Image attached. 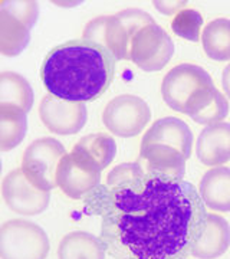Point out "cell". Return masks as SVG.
Masks as SVG:
<instances>
[{"mask_svg": "<svg viewBox=\"0 0 230 259\" xmlns=\"http://www.w3.org/2000/svg\"><path fill=\"white\" fill-rule=\"evenodd\" d=\"M108 19H110V16H98V18L89 20L86 23L85 29H83V40H88V42H92V44H97V45H101V47L105 48Z\"/></svg>", "mask_w": 230, "mask_h": 259, "instance_id": "d4e9b609", "label": "cell"}, {"mask_svg": "<svg viewBox=\"0 0 230 259\" xmlns=\"http://www.w3.org/2000/svg\"><path fill=\"white\" fill-rule=\"evenodd\" d=\"M151 118L147 102L137 95L122 94L112 98L102 112L104 125L112 134L128 139L146 128Z\"/></svg>", "mask_w": 230, "mask_h": 259, "instance_id": "52a82bcc", "label": "cell"}, {"mask_svg": "<svg viewBox=\"0 0 230 259\" xmlns=\"http://www.w3.org/2000/svg\"><path fill=\"white\" fill-rule=\"evenodd\" d=\"M197 158L204 166H221L230 161V122L204 127L196 144Z\"/></svg>", "mask_w": 230, "mask_h": 259, "instance_id": "4fadbf2b", "label": "cell"}, {"mask_svg": "<svg viewBox=\"0 0 230 259\" xmlns=\"http://www.w3.org/2000/svg\"><path fill=\"white\" fill-rule=\"evenodd\" d=\"M85 210L101 218L100 238L115 259H189L209 214L192 183L147 171L100 185Z\"/></svg>", "mask_w": 230, "mask_h": 259, "instance_id": "6da1fadb", "label": "cell"}, {"mask_svg": "<svg viewBox=\"0 0 230 259\" xmlns=\"http://www.w3.org/2000/svg\"><path fill=\"white\" fill-rule=\"evenodd\" d=\"M105 253L101 238L81 231L65 235L58 248L59 259H105Z\"/></svg>", "mask_w": 230, "mask_h": 259, "instance_id": "2e32d148", "label": "cell"}, {"mask_svg": "<svg viewBox=\"0 0 230 259\" xmlns=\"http://www.w3.org/2000/svg\"><path fill=\"white\" fill-rule=\"evenodd\" d=\"M138 163L151 175L173 179H184L186 175V157L178 150L163 144L141 146Z\"/></svg>", "mask_w": 230, "mask_h": 259, "instance_id": "7c38bea8", "label": "cell"}, {"mask_svg": "<svg viewBox=\"0 0 230 259\" xmlns=\"http://www.w3.org/2000/svg\"><path fill=\"white\" fill-rule=\"evenodd\" d=\"M204 204L216 212H230V167H213L199 185Z\"/></svg>", "mask_w": 230, "mask_h": 259, "instance_id": "9a60e30c", "label": "cell"}, {"mask_svg": "<svg viewBox=\"0 0 230 259\" xmlns=\"http://www.w3.org/2000/svg\"><path fill=\"white\" fill-rule=\"evenodd\" d=\"M39 117L49 131L59 136H69L85 127L88 111L85 102L65 101L54 95H45L39 104Z\"/></svg>", "mask_w": 230, "mask_h": 259, "instance_id": "30bf717a", "label": "cell"}, {"mask_svg": "<svg viewBox=\"0 0 230 259\" xmlns=\"http://www.w3.org/2000/svg\"><path fill=\"white\" fill-rule=\"evenodd\" d=\"M203 26V16L196 9H183L171 20V29L177 36L197 42Z\"/></svg>", "mask_w": 230, "mask_h": 259, "instance_id": "7402d4cb", "label": "cell"}, {"mask_svg": "<svg viewBox=\"0 0 230 259\" xmlns=\"http://www.w3.org/2000/svg\"><path fill=\"white\" fill-rule=\"evenodd\" d=\"M151 144H163L175 148L187 160L192 156L193 134L190 127L183 120L177 117H166L157 120L144 134L141 146Z\"/></svg>", "mask_w": 230, "mask_h": 259, "instance_id": "8fae6325", "label": "cell"}, {"mask_svg": "<svg viewBox=\"0 0 230 259\" xmlns=\"http://www.w3.org/2000/svg\"><path fill=\"white\" fill-rule=\"evenodd\" d=\"M174 55V42L163 26L153 23L143 28L132 39L131 61L140 69L156 72L166 66Z\"/></svg>", "mask_w": 230, "mask_h": 259, "instance_id": "ba28073f", "label": "cell"}, {"mask_svg": "<svg viewBox=\"0 0 230 259\" xmlns=\"http://www.w3.org/2000/svg\"><path fill=\"white\" fill-rule=\"evenodd\" d=\"M230 248V225L224 218L209 213L202 236L192 255L197 259H216Z\"/></svg>", "mask_w": 230, "mask_h": 259, "instance_id": "5bb4252c", "label": "cell"}, {"mask_svg": "<svg viewBox=\"0 0 230 259\" xmlns=\"http://www.w3.org/2000/svg\"><path fill=\"white\" fill-rule=\"evenodd\" d=\"M187 3L186 2H154V6L158 12L164 13V15H177L178 12L186 9Z\"/></svg>", "mask_w": 230, "mask_h": 259, "instance_id": "484cf974", "label": "cell"}, {"mask_svg": "<svg viewBox=\"0 0 230 259\" xmlns=\"http://www.w3.org/2000/svg\"><path fill=\"white\" fill-rule=\"evenodd\" d=\"M102 168L85 153L72 148L56 171V185L71 199H85L101 185Z\"/></svg>", "mask_w": 230, "mask_h": 259, "instance_id": "8992f818", "label": "cell"}, {"mask_svg": "<svg viewBox=\"0 0 230 259\" xmlns=\"http://www.w3.org/2000/svg\"><path fill=\"white\" fill-rule=\"evenodd\" d=\"M28 112L10 104H0V150L16 148L26 137Z\"/></svg>", "mask_w": 230, "mask_h": 259, "instance_id": "e0dca14e", "label": "cell"}, {"mask_svg": "<svg viewBox=\"0 0 230 259\" xmlns=\"http://www.w3.org/2000/svg\"><path fill=\"white\" fill-rule=\"evenodd\" d=\"M0 10L9 13L10 16L20 20L22 23H25L29 29L33 28V25L36 23L37 16H39V5L37 2H18V0H3L0 2Z\"/></svg>", "mask_w": 230, "mask_h": 259, "instance_id": "603a6c76", "label": "cell"}, {"mask_svg": "<svg viewBox=\"0 0 230 259\" xmlns=\"http://www.w3.org/2000/svg\"><path fill=\"white\" fill-rule=\"evenodd\" d=\"M227 115H229V101L219 91L216 94L212 104L209 107H206L202 112H199L197 115H194L192 120L209 127V125H213V124L221 122Z\"/></svg>", "mask_w": 230, "mask_h": 259, "instance_id": "cb8c5ba5", "label": "cell"}, {"mask_svg": "<svg viewBox=\"0 0 230 259\" xmlns=\"http://www.w3.org/2000/svg\"><path fill=\"white\" fill-rule=\"evenodd\" d=\"M219 90L202 66L181 64L174 66L163 79L161 94L167 105L193 118L214 100Z\"/></svg>", "mask_w": 230, "mask_h": 259, "instance_id": "3957f363", "label": "cell"}, {"mask_svg": "<svg viewBox=\"0 0 230 259\" xmlns=\"http://www.w3.org/2000/svg\"><path fill=\"white\" fill-rule=\"evenodd\" d=\"M0 104H10L29 112L33 105V90L18 72L5 71L0 74Z\"/></svg>", "mask_w": 230, "mask_h": 259, "instance_id": "ac0fdd59", "label": "cell"}, {"mask_svg": "<svg viewBox=\"0 0 230 259\" xmlns=\"http://www.w3.org/2000/svg\"><path fill=\"white\" fill-rule=\"evenodd\" d=\"M2 194L10 210L23 216L43 213L51 202V192L40 190L32 185L22 168L12 170L3 179Z\"/></svg>", "mask_w": 230, "mask_h": 259, "instance_id": "9c48e42d", "label": "cell"}, {"mask_svg": "<svg viewBox=\"0 0 230 259\" xmlns=\"http://www.w3.org/2000/svg\"><path fill=\"white\" fill-rule=\"evenodd\" d=\"M203 49L214 61H230V19L219 18L203 29Z\"/></svg>", "mask_w": 230, "mask_h": 259, "instance_id": "ffe728a7", "label": "cell"}, {"mask_svg": "<svg viewBox=\"0 0 230 259\" xmlns=\"http://www.w3.org/2000/svg\"><path fill=\"white\" fill-rule=\"evenodd\" d=\"M115 65L117 59L108 49L75 39L46 55L40 76L49 95L71 102L95 101L107 93Z\"/></svg>", "mask_w": 230, "mask_h": 259, "instance_id": "7a4b0ae2", "label": "cell"}, {"mask_svg": "<svg viewBox=\"0 0 230 259\" xmlns=\"http://www.w3.org/2000/svg\"><path fill=\"white\" fill-rule=\"evenodd\" d=\"M221 87L224 90V94L227 95V98L230 100V64L223 69V74H221Z\"/></svg>", "mask_w": 230, "mask_h": 259, "instance_id": "4316f807", "label": "cell"}, {"mask_svg": "<svg viewBox=\"0 0 230 259\" xmlns=\"http://www.w3.org/2000/svg\"><path fill=\"white\" fill-rule=\"evenodd\" d=\"M66 150L61 141L42 137L30 143L22 157V170L29 182L40 190L51 192L56 187V171Z\"/></svg>", "mask_w": 230, "mask_h": 259, "instance_id": "5b68a950", "label": "cell"}, {"mask_svg": "<svg viewBox=\"0 0 230 259\" xmlns=\"http://www.w3.org/2000/svg\"><path fill=\"white\" fill-rule=\"evenodd\" d=\"M75 148L91 157L102 170L110 166L117 154L115 140L101 133L85 136L75 144Z\"/></svg>", "mask_w": 230, "mask_h": 259, "instance_id": "44dd1931", "label": "cell"}, {"mask_svg": "<svg viewBox=\"0 0 230 259\" xmlns=\"http://www.w3.org/2000/svg\"><path fill=\"white\" fill-rule=\"evenodd\" d=\"M49 249V238L36 223L12 219L2 225V259H46Z\"/></svg>", "mask_w": 230, "mask_h": 259, "instance_id": "277c9868", "label": "cell"}, {"mask_svg": "<svg viewBox=\"0 0 230 259\" xmlns=\"http://www.w3.org/2000/svg\"><path fill=\"white\" fill-rule=\"evenodd\" d=\"M30 29L20 20L0 10V52L5 56H18L29 45Z\"/></svg>", "mask_w": 230, "mask_h": 259, "instance_id": "d6986e66", "label": "cell"}]
</instances>
